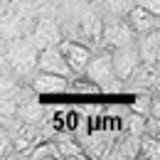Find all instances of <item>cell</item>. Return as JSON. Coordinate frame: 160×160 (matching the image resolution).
Returning <instances> with one entry per match:
<instances>
[{"label":"cell","mask_w":160,"mask_h":160,"mask_svg":"<svg viewBox=\"0 0 160 160\" xmlns=\"http://www.w3.org/2000/svg\"><path fill=\"white\" fill-rule=\"evenodd\" d=\"M86 79H91L96 86H99V91H103L108 84H113L116 81V74H113V62H111V49H106V47H101L96 52H91V57L86 62V67H84V72H81Z\"/></svg>","instance_id":"obj_1"},{"label":"cell","mask_w":160,"mask_h":160,"mask_svg":"<svg viewBox=\"0 0 160 160\" xmlns=\"http://www.w3.org/2000/svg\"><path fill=\"white\" fill-rule=\"evenodd\" d=\"M8 67L20 77V74H35L37 72V49L30 40H15L8 49Z\"/></svg>","instance_id":"obj_2"},{"label":"cell","mask_w":160,"mask_h":160,"mask_svg":"<svg viewBox=\"0 0 160 160\" xmlns=\"http://www.w3.org/2000/svg\"><path fill=\"white\" fill-rule=\"evenodd\" d=\"M99 42L106 49H118V47H128L136 42V32L131 30V25L126 22V18H113V20L101 25Z\"/></svg>","instance_id":"obj_3"},{"label":"cell","mask_w":160,"mask_h":160,"mask_svg":"<svg viewBox=\"0 0 160 160\" xmlns=\"http://www.w3.org/2000/svg\"><path fill=\"white\" fill-rule=\"evenodd\" d=\"M111 62H113V74L116 79H121L123 84L136 74L140 64V57L136 52V44H128V47H118V49H111Z\"/></svg>","instance_id":"obj_4"},{"label":"cell","mask_w":160,"mask_h":160,"mask_svg":"<svg viewBox=\"0 0 160 160\" xmlns=\"http://www.w3.org/2000/svg\"><path fill=\"white\" fill-rule=\"evenodd\" d=\"M67 81L69 77H62V74L35 72L30 79V89L37 96H54V94H67Z\"/></svg>","instance_id":"obj_5"},{"label":"cell","mask_w":160,"mask_h":160,"mask_svg":"<svg viewBox=\"0 0 160 160\" xmlns=\"http://www.w3.org/2000/svg\"><path fill=\"white\" fill-rule=\"evenodd\" d=\"M57 47H59L64 62L69 64V69L74 74H81L84 67H86V62H89V57H91V47L84 44V42H77V40H59Z\"/></svg>","instance_id":"obj_6"},{"label":"cell","mask_w":160,"mask_h":160,"mask_svg":"<svg viewBox=\"0 0 160 160\" xmlns=\"http://www.w3.org/2000/svg\"><path fill=\"white\" fill-rule=\"evenodd\" d=\"M37 72H49V74H62V77H74V72L69 69V64L64 62L59 47L52 44V47H44L37 49Z\"/></svg>","instance_id":"obj_7"},{"label":"cell","mask_w":160,"mask_h":160,"mask_svg":"<svg viewBox=\"0 0 160 160\" xmlns=\"http://www.w3.org/2000/svg\"><path fill=\"white\" fill-rule=\"evenodd\" d=\"M158 64H145L140 62L136 74L123 84V91L126 89H133L138 94H148V91H158Z\"/></svg>","instance_id":"obj_8"},{"label":"cell","mask_w":160,"mask_h":160,"mask_svg":"<svg viewBox=\"0 0 160 160\" xmlns=\"http://www.w3.org/2000/svg\"><path fill=\"white\" fill-rule=\"evenodd\" d=\"M136 52H138L140 62L145 64H158L160 59V30H150V32H143V35H136Z\"/></svg>","instance_id":"obj_9"},{"label":"cell","mask_w":160,"mask_h":160,"mask_svg":"<svg viewBox=\"0 0 160 160\" xmlns=\"http://www.w3.org/2000/svg\"><path fill=\"white\" fill-rule=\"evenodd\" d=\"M62 35H59V27L57 22L49 20V18H40L37 25H35V35H32V44L35 49H44V47H52V44H59Z\"/></svg>","instance_id":"obj_10"},{"label":"cell","mask_w":160,"mask_h":160,"mask_svg":"<svg viewBox=\"0 0 160 160\" xmlns=\"http://www.w3.org/2000/svg\"><path fill=\"white\" fill-rule=\"evenodd\" d=\"M126 22L131 25V30L136 32V35H143V32H150V30H155L160 25L158 15H153V12H148L145 8H140V5H133L126 15Z\"/></svg>","instance_id":"obj_11"},{"label":"cell","mask_w":160,"mask_h":160,"mask_svg":"<svg viewBox=\"0 0 160 160\" xmlns=\"http://www.w3.org/2000/svg\"><path fill=\"white\" fill-rule=\"evenodd\" d=\"M111 145H113V140L108 138V136L94 133L91 138H84V145H81V148H84L86 158H108Z\"/></svg>","instance_id":"obj_12"},{"label":"cell","mask_w":160,"mask_h":160,"mask_svg":"<svg viewBox=\"0 0 160 160\" xmlns=\"http://www.w3.org/2000/svg\"><path fill=\"white\" fill-rule=\"evenodd\" d=\"M138 143H140V136L126 133L118 143L111 145L108 158H138Z\"/></svg>","instance_id":"obj_13"},{"label":"cell","mask_w":160,"mask_h":160,"mask_svg":"<svg viewBox=\"0 0 160 160\" xmlns=\"http://www.w3.org/2000/svg\"><path fill=\"white\" fill-rule=\"evenodd\" d=\"M42 111H44V108H42L40 103L32 99V96H27L25 101H20V103H18V121H20V123H32V126H40L42 118H44V116H42Z\"/></svg>","instance_id":"obj_14"},{"label":"cell","mask_w":160,"mask_h":160,"mask_svg":"<svg viewBox=\"0 0 160 160\" xmlns=\"http://www.w3.org/2000/svg\"><path fill=\"white\" fill-rule=\"evenodd\" d=\"M22 94V84L18 81V74H12V69L2 67L0 69V99H15Z\"/></svg>","instance_id":"obj_15"},{"label":"cell","mask_w":160,"mask_h":160,"mask_svg":"<svg viewBox=\"0 0 160 160\" xmlns=\"http://www.w3.org/2000/svg\"><path fill=\"white\" fill-rule=\"evenodd\" d=\"M54 143H57L59 158H67V160H74V158H77V160H84V158H86L84 148H81V145H79L74 138H69V136H59Z\"/></svg>","instance_id":"obj_16"},{"label":"cell","mask_w":160,"mask_h":160,"mask_svg":"<svg viewBox=\"0 0 160 160\" xmlns=\"http://www.w3.org/2000/svg\"><path fill=\"white\" fill-rule=\"evenodd\" d=\"M138 158H143V160H158L160 158V138L158 136H150V133L140 136Z\"/></svg>","instance_id":"obj_17"},{"label":"cell","mask_w":160,"mask_h":160,"mask_svg":"<svg viewBox=\"0 0 160 160\" xmlns=\"http://www.w3.org/2000/svg\"><path fill=\"white\" fill-rule=\"evenodd\" d=\"M27 158H35V160H54V158H59L57 143H54V140H42V143H35V145L30 148Z\"/></svg>","instance_id":"obj_18"},{"label":"cell","mask_w":160,"mask_h":160,"mask_svg":"<svg viewBox=\"0 0 160 160\" xmlns=\"http://www.w3.org/2000/svg\"><path fill=\"white\" fill-rule=\"evenodd\" d=\"M101 10L106 12V15H113V18H123L133 5H136V0H99Z\"/></svg>","instance_id":"obj_19"},{"label":"cell","mask_w":160,"mask_h":160,"mask_svg":"<svg viewBox=\"0 0 160 160\" xmlns=\"http://www.w3.org/2000/svg\"><path fill=\"white\" fill-rule=\"evenodd\" d=\"M67 94H101V91H99V86L91 79H86V77H81V79L69 77V81H67Z\"/></svg>","instance_id":"obj_20"},{"label":"cell","mask_w":160,"mask_h":160,"mask_svg":"<svg viewBox=\"0 0 160 160\" xmlns=\"http://www.w3.org/2000/svg\"><path fill=\"white\" fill-rule=\"evenodd\" d=\"M143 131H145V116H143V113H133V116H128V121H126V133L143 136Z\"/></svg>","instance_id":"obj_21"},{"label":"cell","mask_w":160,"mask_h":160,"mask_svg":"<svg viewBox=\"0 0 160 160\" xmlns=\"http://www.w3.org/2000/svg\"><path fill=\"white\" fill-rule=\"evenodd\" d=\"M10 153H12V138H10L8 128L0 126V158H5V155H10Z\"/></svg>","instance_id":"obj_22"},{"label":"cell","mask_w":160,"mask_h":160,"mask_svg":"<svg viewBox=\"0 0 160 160\" xmlns=\"http://www.w3.org/2000/svg\"><path fill=\"white\" fill-rule=\"evenodd\" d=\"M136 5L145 8V10L153 12V15H160V0H136Z\"/></svg>","instance_id":"obj_23"},{"label":"cell","mask_w":160,"mask_h":160,"mask_svg":"<svg viewBox=\"0 0 160 160\" xmlns=\"http://www.w3.org/2000/svg\"><path fill=\"white\" fill-rule=\"evenodd\" d=\"M0 2H10V0H0Z\"/></svg>","instance_id":"obj_24"}]
</instances>
